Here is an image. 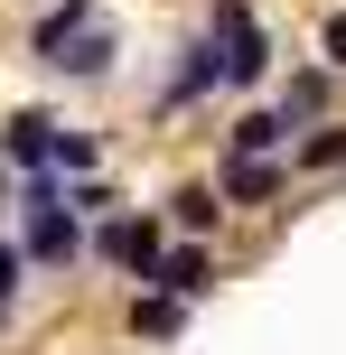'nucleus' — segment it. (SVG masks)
Instances as JSON below:
<instances>
[{
	"mask_svg": "<svg viewBox=\"0 0 346 355\" xmlns=\"http://www.w3.org/2000/svg\"><path fill=\"white\" fill-rule=\"evenodd\" d=\"M206 37H216V66H225V85H262V66H272V37H262V19L243 10V0H216Z\"/></svg>",
	"mask_w": 346,
	"mask_h": 355,
	"instance_id": "obj_1",
	"label": "nucleus"
},
{
	"mask_svg": "<svg viewBox=\"0 0 346 355\" xmlns=\"http://www.w3.org/2000/svg\"><path fill=\"white\" fill-rule=\"evenodd\" d=\"M47 141H56L47 112H10L0 122V168H47Z\"/></svg>",
	"mask_w": 346,
	"mask_h": 355,
	"instance_id": "obj_2",
	"label": "nucleus"
},
{
	"mask_svg": "<svg viewBox=\"0 0 346 355\" xmlns=\"http://www.w3.org/2000/svg\"><path fill=\"white\" fill-rule=\"evenodd\" d=\"M150 281H159L168 300H197V290H216V262H206L197 243H178V252L159 243V262H150Z\"/></svg>",
	"mask_w": 346,
	"mask_h": 355,
	"instance_id": "obj_3",
	"label": "nucleus"
},
{
	"mask_svg": "<svg viewBox=\"0 0 346 355\" xmlns=\"http://www.w3.org/2000/svg\"><path fill=\"white\" fill-rule=\"evenodd\" d=\"M47 66H56V75H75V85H85V75H103V66H112V28H103V10H94L85 28H75L66 47L47 56Z\"/></svg>",
	"mask_w": 346,
	"mask_h": 355,
	"instance_id": "obj_4",
	"label": "nucleus"
},
{
	"mask_svg": "<svg viewBox=\"0 0 346 355\" xmlns=\"http://www.w3.org/2000/svg\"><path fill=\"white\" fill-rule=\"evenodd\" d=\"M103 262H122V271H141V281H150V262H159V225H150V215L103 225Z\"/></svg>",
	"mask_w": 346,
	"mask_h": 355,
	"instance_id": "obj_5",
	"label": "nucleus"
},
{
	"mask_svg": "<svg viewBox=\"0 0 346 355\" xmlns=\"http://www.w3.org/2000/svg\"><path fill=\"white\" fill-rule=\"evenodd\" d=\"M216 196H225V206H272V196H281V159H225Z\"/></svg>",
	"mask_w": 346,
	"mask_h": 355,
	"instance_id": "obj_6",
	"label": "nucleus"
},
{
	"mask_svg": "<svg viewBox=\"0 0 346 355\" xmlns=\"http://www.w3.org/2000/svg\"><path fill=\"white\" fill-rule=\"evenodd\" d=\"M206 85H225V66H216V37H197V47L178 56V75H168V94H159V103L178 112V103H197Z\"/></svg>",
	"mask_w": 346,
	"mask_h": 355,
	"instance_id": "obj_7",
	"label": "nucleus"
},
{
	"mask_svg": "<svg viewBox=\"0 0 346 355\" xmlns=\"http://www.w3.org/2000/svg\"><path fill=\"white\" fill-rule=\"evenodd\" d=\"M28 262H75V215L66 206L28 215Z\"/></svg>",
	"mask_w": 346,
	"mask_h": 355,
	"instance_id": "obj_8",
	"label": "nucleus"
},
{
	"mask_svg": "<svg viewBox=\"0 0 346 355\" xmlns=\"http://www.w3.org/2000/svg\"><path fill=\"white\" fill-rule=\"evenodd\" d=\"M281 141H291V122H281V112H243V122H234V159H272Z\"/></svg>",
	"mask_w": 346,
	"mask_h": 355,
	"instance_id": "obj_9",
	"label": "nucleus"
},
{
	"mask_svg": "<svg viewBox=\"0 0 346 355\" xmlns=\"http://www.w3.org/2000/svg\"><path fill=\"white\" fill-rule=\"evenodd\" d=\"M85 19H94V0H56V10L37 19V37H28V47H37V56H56V47L75 37V28H85Z\"/></svg>",
	"mask_w": 346,
	"mask_h": 355,
	"instance_id": "obj_10",
	"label": "nucleus"
},
{
	"mask_svg": "<svg viewBox=\"0 0 346 355\" xmlns=\"http://www.w3.org/2000/svg\"><path fill=\"white\" fill-rule=\"evenodd\" d=\"M328 112V75H291L281 85V122H318Z\"/></svg>",
	"mask_w": 346,
	"mask_h": 355,
	"instance_id": "obj_11",
	"label": "nucleus"
},
{
	"mask_svg": "<svg viewBox=\"0 0 346 355\" xmlns=\"http://www.w3.org/2000/svg\"><path fill=\"white\" fill-rule=\"evenodd\" d=\"M216 215H225V196H216V187H178V196H168V225H187V234H206Z\"/></svg>",
	"mask_w": 346,
	"mask_h": 355,
	"instance_id": "obj_12",
	"label": "nucleus"
},
{
	"mask_svg": "<svg viewBox=\"0 0 346 355\" xmlns=\"http://www.w3.org/2000/svg\"><path fill=\"white\" fill-rule=\"evenodd\" d=\"M131 327H141V337H178V327H187V300H168V290H150V300L131 309Z\"/></svg>",
	"mask_w": 346,
	"mask_h": 355,
	"instance_id": "obj_13",
	"label": "nucleus"
},
{
	"mask_svg": "<svg viewBox=\"0 0 346 355\" xmlns=\"http://www.w3.org/2000/svg\"><path fill=\"white\" fill-rule=\"evenodd\" d=\"M300 168H346V122H318L300 141Z\"/></svg>",
	"mask_w": 346,
	"mask_h": 355,
	"instance_id": "obj_14",
	"label": "nucleus"
},
{
	"mask_svg": "<svg viewBox=\"0 0 346 355\" xmlns=\"http://www.w3.org/2000/svg\"><path fill=\"white\" fill-rule=\"evenodd\" d=\"M47 168H75V178H85V168H94V131H66V122H56V141H47Z\"/></svg>",
	"mask_w": 346,
	"mask_h": 355,
	"instance_id": "obj_15",
	"label": "nucleus"
},
{
	"mask_svg": "<svg viewBox=\"0 0 346 355\" xmlns=\"http://www.w3.org/2000/svg\"><path fill=\"white\" fill-rule=\"evenodd\" d=\"M318 56H328V75H346V10H328V28H318Z\"/></svg>",
	"mask_w": 346,
	"mask_h": 355,
	"instance_id": "obj_16",
	"label": "nucleus"
},
{
	"mask_svg": "<svg viewBox=\"0 0 346 355\" xmlns=\"http://www.w3.org/2000/svg\"><path fill=\"white\" fill-rule=\"evenodd\" d=\"M19 271H28V252H10V243H0V309H10V290H19Z\"/></svg>",
	"mask_w": 346,
	"mask_h": 355,
	"instance_id": "obj_17",
	"label": "nucleus"
}]
</instances>
